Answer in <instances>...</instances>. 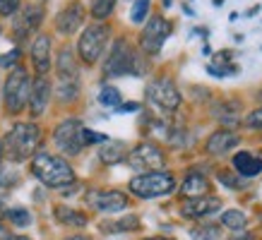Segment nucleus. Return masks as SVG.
<instances>
[{"label": "nucleus", "mask_w": 262, "mask_h": 240, "mask_svg": "<svg viewBox=\"0 0 262 240\" xmlns=\"http://www.w3.org/2000/svg\"><path fill=\"white\" fill-rule=\"evenodd\" d=\"M246 125H248L250 130H262V106H260V108H255V111L248 113Z\"/></svg>", "instance_id": "obj_31"}, {"label": "nucleus", "mask_w": 262, "mask_h": 240, "mask_svg": "<svg viewBox=\"0 0 262 240\" xmlns=\"http://www.w3.org/2000/svg\"><path fill=\"white\" fill-rule=\"evenodd\" d=\"M149 3L151 0H135L133 3V10H130V19L135 24L144 22V17L149 15Z\"/></svg>", "instance_id": "obj_27"}, {"label": "nucleus", "mask_w": 262, "mask_h": 240, "mask_svg": "<svg viewBox=\"0 0 262 240\" xmlns=\"http://www.w3.org/2000/svg\"><path fill=\"white\" fill-rule=\"evenodd\" d=\"M82 139H84V147H87V144H99V142H106V137H103V135H99V132H94V130H89V128H84V130H82Z\"/></svg>", "instance_id": "obj_33"}, {"label": "nucleus", "mask_w": 262, "mask_h": 240, "mask_svg": "<svg viewBox=\"0 0 262 240\" xmlns=\"http://www.w3.org/2000/svg\"><path fill=\"white\" fill-rule=\"evenodd\" d=\"M48 99H51V82L46 75H39L32 82V91H29V111L34 118H39L41 113L46 111Z\"/></svg>", "instance_id": "obj_16"}, {"label": "nucleus", "mask_w": 262, "mask_h": 240, "mask_svg": "<svg viewBox=\"0 0 262 240\" xmlns=\"http://www.w3.org/2000/svg\"><path fill=\"white\" fill-rule=\"evenodd\" d=\"M147 101L164 113H173L181 106V91L171 77H157L147 84Z\"/></svg>", "instance_id": "obj_6"}, {"label": "nucleus", "mask_w": 262, "mask_h": 240, "mask_svg": "<svg viewBox=\"0 0 262 240\" xmlns=\"http://www.w3.org/2000/svg\"><path fill=\"white\" fill-rule=\"evenodd\" d=\"M127 166L135 168V171H157V168H164V152H161L157 144L151 142H142L137 144L135 149H130V154L125 156Z\"/></svg>", "instance_id": "obj_10"}, {"label": "nucleus", "mask_w": 262, "mask_h": 240, "mask_svg": "<svg viewBox=\"0 0 262 240\" xmlns=\"http://www.w3.org/2000/svg\"><path fill=\"white\" fill-rule=\"evenodd\" d=\"M32 63L39 75H46L51 70V39L46 34H39L32 43Z\"/></svg>", "instance_id": "obj_17"}, {"label": "nucleus", "mask_w": 262, "mask_h": 240, "mask_svg": "<svg viewBox=\"0 0 262 240\" xmlns=\"http://www.w3.org/2000/svg\"><path fill=\"white\" fill-rule=\"evenodd\" d=\"M87 204L94 207L96 211H103V214H116V211H123L130 207V200L120 190H89Z\"/></svg>", "instance_id": "obj_11"}, {"label": "nucleus", "mask_w": 262, "mask_h": 240, "mask_svg": "<svg viewBox=\"0 0 262 240\" xmlns=\"http://www.w3.org/2000/svg\"><path fill=\"white\" fill-rule=\"evenodd\" d=\"M116 3H118V0H94V5H92V17H94L96 22H101V19H106V17H111Z\"/></svg>", "instance_id": "obj_25"}, {"label": "nucleus", "mask_w": 262, "mask_h": 240, "mask_svg": "<svg viewBox=\"0 0 262 240\" xmlns=\"http://www.w3.org/2000/svg\"><path fill=\"white\" fill-rule=\"evenodd\" d=\"M103 75L106 77H120V75H142L140 63H137V53L125 39H118L111 46V53L103 63Z\"/></svg>", "instance_id": "obj_5"}, {"label": "nucleus", "mask_w": 262, "mask_h": 240, "mask_svg": "<svg viewBox=\"0 0 262 240\" xmlns=\"http://www.w3.org/2000/svg\"><path fill=\"white\" fill-rule=\"evenodd\" d=\"M58 77L60 82H77V63H75V53L70 48H63L58 53Z\"/></svg>", "instance_id": "obj_20"}, {"label": "nucleus", "mask_w": 262, "mask_h": 240, "mask_svg": "<svg viewBox=\"0 0 262 240\" xmlns=\"http://www.w3.org/2000/svg\"><path fill=\"white\" fill-rule=\"evenodd\" d=\"M0 209H3V200H0Z\"/></svg>", "instance_id": "obj_42"}, {"label": "nucleus", "mask_w": 262, "mask_h": 240, "mask_svg": "<svg viewBox=\"0 0 262 240\" xmlns=\"http://www.w3.org/2000/svg\"><path fill=\"white\" fill-rule=\"evenodd\" d=\"M181 192L185 200H192V197H202V195H209V180H207L200 171H190L185 180L181 185Z\"/></svg>", "instance_id": "obj_18"}, {"label": "nucleus", "mask_w": 262, "mask_h": 240, "mask_svg": "<svg viewBox=\"0 0 262 240\" xmlns=\"http://www.w3.org/2000/svg\"><path fill=\"white\" fill-rule=\"evenodd\" d=\"M125 144L123 142H103V147L99 149V159L106 163V166H116L120 161H125Z\"/></svg>", "instance_id": "obj_21"}, {"label": "nucleus", "mask_w": 262, "mask_h": 240, "mask_svg": "<svg viewBox=\"0 0 262 240\" xmlns=\"http://www.w3.org/2000/svg\"><path fill=\"white\" fill-rule=\"evenodd\" d=\"M56 219L63 226H70V228H84L87 226V214H82L72 207H56Z\"/></svg>", "instance_id": "obj_22"}, {"label": "nucleus", "mask_w": 262, "mask_h": 240, "mask_svg": "<svg viewBox=\"0 0 262 240\" xmlns=\"http://www.w3.org/2000/svg\"><path fill=\"white\" fill-rule=\"evenodd\" d=\"M41 144V130L34 123H17L5 135V152L12 161H24L34 156Z\"/></svg>", "instance_id": "obj_2"}, {"label": "nucleus", "mask_w": 262, "mask_h": 240, "mask_svg": "<svg viewBox=\"0 0 262 240\" xmlns=\"http://www.w3.org/2000/svg\"><path fill=\"white\" fill-rule=\"evenodd\" d=\"M222 224L231 231H246L248 228V216L238 209H229V211H224L222 214Z\"/></svg>", "instance_id": "obj_24"}, {"label": "nucleus", "mask_w": 262, "mask_h": 240, "mask_svg": "<svg viewBox=\"0 0 262 240\" xmlns=\"http://www.w3.org/2000/svg\"><path fill=\"white\" fill-rule=\"evenodd\" d=\"M10 240H32V238H24V235H17V238H10Z\"/></svg>", "instance_id": "obj_40"}, {"label": "nucleus", "mask_w": 262, "mask_h": 240, "mask_svg": "<svg viewBox=\"0 0 262 240\" xmlns=\"http://www.w3.org/2000/svg\"><path fill=\"white\" fill-rule=\"evenodd\" d=\"M29 91H32V80H29V72L24 70L22 65L12 67L5 80V89H3V101H5V108L8 113L17 115L22 113L29 104Z\"/></svg>", "instance_id": "obj_4"}, {"label": "nucleus", "mask_w": 262, "mask_h": 240, "mask_svg": "<svg viewBox=\"0 0 262 240\" xmlns=\"http://www.w3.org/2000/svg\"><path fill=\"white\" fill-rule=\"evenodd\" d=\"M99 101H101L103 106H116V108H118L120 106V91L116 87H103L101 91H99Z\"/></svg>", "instance_id": "obj_28"}, {"label": "nucleus", "mask_w": 262, "mask_h": 240, "mask_svg": "<svg viewBox=\"0 0 262 240\" xmlns=\"http://www.w3.org/2000/svg\"><path fill=\"white\" fill-rule=\"evenodd\" d=\"M171 22L168 19H164V17H151L149 22H147V27H144L142 36H140V46H142V51L147 53V56H157L161 51V46L166 43V39L171 36Z\"/></svg>", "instance_id": "obj_9"}, {"label": "nucleus", "mask_w": 262, "mask_h": 240, "mask_svg": "<svg viewBox=\"0 0 262 240\" xmlns=\"http://www.w3.org/2000/svg\"><path fill=\"white\" fill-rule=\"evenodd\" d=\"M231 240H253V233H248V231H241V235H233Z\"/></svg>", "instance_id": "obj_36"}, {"label": "nucleus", "mask_w": 262, "mask_h": 240, "mask_svg": "<svg viewBox=\"0 0 262 240\" xmlns=\"http://www.w3.org/2000/svg\"><path fill=\"white\" fill-rule=\"evenodd\" d=\"M65 240H92V238H87V235H70V238H65Z\"/></svg>", "instance_id": "obj_37"}, {"label": "nucleus", "mask_w": 262, "mask_h": 240, "mask_svg": "<svg viewBox=\"0 0 262 240\" xmlns=\"http://www.w3.org/2000/svg\"><path fill=\"white\" fill-rule=\"evenodd\" d=\"M222 207V200L214 195H202V197H192L181 204V214L188 219H205V216L214 214L216 209Z\"/></svg>", "instance_id": "obj_15"}, {"label": "nucleus", "mask_w": 262, "mask_h": 240, "mask_svg": "<svg viewBox=\"0 0 262 240\" xmlns=\"http://www.w3.org/2000/svg\"><path fill=\"white\" fill-rule=\"evenodd\" d=\"M82 125L77 118H68L63 123H58L56 130H53V142L63 154L68 156H77V154L84 149V139H82Z\"/></svg>", "instance_id": "obj_8"}, {"label": "nucleus", "mask_w": 262, "mask_h": 240, "mask_svg": "<svg viewBox=\"0 0 262 240\" xmlns=\"http://www.w3.org/2000/svg\"><path fill=\"white\" fill-rule=\"evenodd\" d=\"M137 226H140V219H137V216H127V219L116 221V224H103L101 228L108 233H123V231H135Z\"/></svg>", "instance_id": "obj_26"}, {"label": "nucleus", "mask_w": 262, "mask_h": 240, "mask_svg": "<svg viewBox=\"0 0 262 240\" xmlns=\"http://www.w3.org/2000/svg\"><path fill=\"white\" fill-rule=\"evenodd\" d=\"M19 10V0H0V15L12 17Z\"/></svg>", "instance_id": "obj_32"}, {"label": "nucleus", "mask_w": 262, "mask_h": 240, "mask_svg": "<svg viewBox=\"0 0 262 240\" xmlns=\"http://www.w3.org/2000/svg\"><path fill=\"white\" fill-rule=\"evenodd\" d=\"M241 104L238 101H224L222 106H219V111H216V118L222 120L224 125H236L241 120Z\"/></svg>", "instance_id": "obj_23"}, {"label": "nucleus", "mask_w": 262, "mask_h": 240, "mask_svg": "<svg viewBox=\"0 0 262 240\" xmlns=\"http://www.w3.org/2000/svg\"><path fill=\"white\" fill-rule=\"evenodd\" d=\"M106 41H108V27L96 22L82 32L80 43H77V53H80V58L87 65H94L101 58L103 48H106Z\"/></svg>", "instance_id": "obj_7"}, {"label": "nucleus", "mask_w": 262, "mask_h": 240, "mask_svg": "<svg viewBox=\"0 0 262 240\" xmlns=\"http://www.w3.org/2000/svg\"><path fill=\"white\" fill-rule=\"evenodd\" d=\"M77 89H80L77 82H60V99L63 101H72L77 96Z\"/></svg>", "instance_id": "obj_30"}, {"label": "nucleus", "mask_w": 262, "mask_h": 240, "mask_svg": "<svg viewBox=\"0 0 262 240\" xmlns=\"http://www.w3.org/2000/svg\"><path fill=\"white\" fill-rule=\"evenodd\" d=\"M32 173L39 178L46 187H68V185L75 183V171L63 156H56V154L48 152H36L32 159Z\"/></svg>", "instance_id": "obj_1"}, {"label": "nucleus", "mask_w": 262, "mask_h": 240, "mask_svg": "<svg viewBox=\"0 0 262 240\" xmlns=\"http://www.w3.org/2000/svg\"><path fill=\"white\" fill-rule=\"evenodd\" d=\"M118 108H120V113H133V111H137L140 106L137 104H123V106H118Z\"/></svg>", "instance_id": "obj_35"}, {"label": "nucleus", "mask_w": 262, "mask_h": 240, "mask_svg": "<svg viewBox=\"0 0 262 240\" xmlns=\"http://www.w3.org/2000/svg\"><path fill=\"white\" fill-rule=\"evenodd\" d=\"M233 171L243 178H253L262 173V159L253 156L250 152H238L233 156Z\"/></svg>", "instance_id": "obj_19"}, {"label": "nucleus", "mask_w": 262, "mask_h": 240, "mask_svg": "<svg viewBox=\"0 0 262 240\" xmlns=\"http://www.w3.org/2000/svg\"><path fill=\"white\" fill-rule=\"evenodd\" d=\"M241 144V135L233 132V130H214L212 135L207 137L205 142V152L209 156H224L229 154L231 149H236Z\"/></svg>", "instance_id": "obj_13"}, {"label": "nucleus", "mask_w": 262, "mask_h": 240, "mask_svg": "<svg viewBox=\"0 0 262 240\" xmlns=\"http://www.w3.org/2000/svg\"><path fill=\"white\" fill-rule=\"evenodd\" d=\"M19 56H22V53H19L17 48H15V51H10L8 56H3V58H0V67H10V70H12V67H17L15 63L19 60Z\"/></svg>", "instance_id": "obj_34"}, {"label": "nucleus", "mask_w": 262, "mask_h": 240, "mask_svg": "<svg viewBox=\"0 0 262 240\" xmlns=\"http://www.w3.org/2000/svg\"><path fill=\"white\" fill-rule=\"evenodd\" d=\"M127 187L140 200H154V197H164L176 190V178L168 171H147L142 176L133 178Z\"/></svg>", "instance_id": "obj_3"}, {"label": "nucleus", "mask_w": 262, "mask_h": 240, "mask_svg": "<svg viewBox=\"0 0 262 240\" xmlns=\"http://www.w3.org/2000/svg\"><path fill=\"white\" fill-rule=\"evenodd\" d=\"M84 22V8H82V3H70V5H65L60 10V15L56 17V29L63 36H72V34L77 32Z\"/></svg>", "instance_id": "obj_14"}, {"label": "nucleus", "mask_w": 262, "mask_h": 240, "mask_svg": "<svg viewBox=\"0 0 262 240\" xmlns=\"http://www.w3.org/2000/svg\"><path fill=\"white\" fill-rule=\"evenodd\" d=\"M41 22H43V8H41V5H27V8L22 10V15H17L15 24H12L15 39L17 41L29 39V34L36 32Z\"/></svg>", "instance_id": "obj_12"}, {"label": "nucleus", "mask_w": 262, "mask_h": 240, "mask_svg": "<svg viewBox=\"0 0 262 240\" xmlns=\"http://www.w3.org/2000/svg\"><path fill=\"white\" fill-rule=\"evenodd\" d=\"M8 219L15 226H29V221H32V216H29L27 209H8Z\"/></svg>", "instance_id": "obj_29"}, {"label": "nucleus", "mask_w": 262, "mask_h": 240, "mask_svg": "<svg viewBox=\"0 0 262 240\" xmlns=\"http://www.w3.org/2000/svg\"><path fill=\"white\" fill-rule=\"evenodd\" d=\"M144 240H173V238H164V235H151V238H144Z\"/></svg>", "instance_id": "obj_38"}, {"label": "nucleus", "mask_w": 262, "mask_h": 240, "mask_svg": "<svg viewBox=\"0 0 262 240\" xmlns=\"http://www.w3.org/2000/svg\"><path fill=\"white\" fill-rule=\"evenodd\" d=\"M0 161H3V142H0Z\"/></svg>", "instance_id": "obj_41"}, {"label": "nucleus", "mask_w": 262, "mask_h": 240, "mask_svg": "<svg viewBox=\"0 0 262 240\" xmlns=\"http://www.w3.org/2000/svg\"><path fill=\"white\" fill-rule=\"evenodd\" d=\"M161 3H164V8H171V3H173V0H161Z\"/></svg>", "instance_id": "obj_39"}]
</instances>
